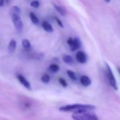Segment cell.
<instances>
[{"instance_id": "e0dca14e", "label": "cell", "mask_w": 120, "mask_h": 120, "mask_svg": "<svg viewBox=\"0 0 120 120\" xmlns=\"http://www.w3.org/2000/svg\"><path fill=\"white\" fill-rule=\"evenodd\" d=\"M11 11L12 14H16V15L20 16V14H21V9H20L18 7H16V6L13 7H12V9H11Z\"/></svg>"}, {"instance_id": "2e32d148", "label": "cell", "mask_w": 120, "mask_h": 120, "mask_svg": "<svg viewBox=\"0 0 120 120\" xmlns=\"http://www.w3.org/2000/svg\"><path fill=\"white\" fill-rule=\"evenodd\" d=\"M67 75H68V76L71 79V80H74V81H76V74L74 72V71H71V70H67Z\"/></svg>"}, {"instance_id": "277c9868", "label": "cell", "mask_w": 120, "mask_h": 120, "mask_svg": "<svg viewBox=\"0 0 120 120\" xmlns=\"http://www.w3.org/2000/svg\"><path fill=\"white\" fill-rule=\"evenodd\" d=\"M12 21L13 23L16 28V29L19 31L21 32L23 30V21L21 20V19L20 18V16L16 15V14H12Z\"/></svg>"}, {"instance_id": "6da1fadb", "label": "cell", "mask_w": 120, "mask_h": 120, "mask_svg": "<svg viewBox=\"0 0 120 120\" xmlns=\"http://www.w3.org/2000/svg\"><path fill=\"white\" fill-rule=\"evenodd\" d=\"M95 106L93 105H86V104H71L62 106L59 108L61 112H78L85 110H94Z\"/></svg>"}, {"instance_id": "7402d4cb", "label": "cell", "mask_w": 120, "mask_h": 120, "mask_svg": "<svg viewBox=\"0 0 120 120\" xmlns=\"http://www.w3.org/2000/svg\"><path fill=\"white\" fill-rule=\"evenodd\" d=\"M4 0H0V7H2L4 5Z\"/></svg>"}, {"instance_id": "ac0fdd59", "label": "cell", "mask_w": 120, "mask_h": 120, "mask_svg": "<svg viewBox=\"0 0 120 120\" xmlns=\"http://www.w3.org/2000/svg\"><path fill=\"white\" fill-rule=\"evenodd\" d=\"M41 81L42 83H48L50 81V77L49 75L47 74H44L42 77H41Z\"/></svg>"}, {"instance_id": "5b68a950", "label": "cell", "mask_w": 120, "mask_h": 120, "mask_svg": "<svg viewBox=\"0 0 120 120\" xmlns=\"http://www.w3.org/2000/svg\"><path fill=\"white\" fill-rule=\"evenodd\" d=\"M67 43L69 45V47L71 51L76 50L81 47V41L78 38H74L72 39L71 38H69L67 40Z\"/></svg>"}, {"instance_id": "52a82bcc", "label": "cell", "mask_w": 120, "mask_h": 120, "mask_svg": "<svg viewBox=\"0 0 120 120\" xmlns=\"http://www.w3.org/2000/svg\"><path fill=\"white\" fill-rule=\"evenodd\" d=\"M76 60L81 64H85L87 61V56L83 51H79L76 55Z\"/></svg>"}, {"instance_id": "7a4b0ae2", "label": "cell", "mask_w": 120, "mask_h": 120, "mask_svg": "<svg viewBox=\"0 0 120 120\" xmlns=\"http://www.w3.org/2000/svg\"><path fill=\"white\" fill-rule=\"evenodd\" d=\"M74 120H98V116L91 110L74 112L72 115Z\"/></svg>"}, {"instance_id": "3957f363", "label": "cell", "mask_w": 120, "mask_h": 120, "mask_svg": "<svg viewBox=\"0 0 120 120\" xmlns=\"http://www.w3.org/2000/svg\"><path fill=\"white\" fill-rule=\"evenodd\" d=\"M105 67H106V72H107V76L108 79V81L109 82L110 86L114 89V90H117L118 89V86H117V83H116V81L115 79V77L113 74V72L110 68V67L109 66L108 64H105Z\"/></svg>"}, {"instance_id": "8992f818", "label": "cell", "mask_w": 120, "mask_h": 120, "mask_svg": "<svg viewBox=\"0 0 120 120\" xmlns=\"http://www.w3.org/2000/svg\"><path fill=\"white\" fill-rule=\"evenodd\" d=\"M17 79L19 80V81L26 88H27L28 90H31V86H30V83H29V81L22 75L21 74H19L17 75Z\"/></svg>"}, {"instance_id": "ba28073f", "label": "cell", "mask_w": 120, "mask_h": 120, "mask_svg": "<svg viewBox=\"0 0 120 120\" xmlns=\"http://www.w3.org/2000/svg\"><path fill=\"white\" fill-rule=\"evenodd\" d=\"M80 82L81 83L85 86V87H88L91 84V80L90 79V78L87 76H82L80 79Z\"/></svg>"}, {"instance_id": "603a6c76", "label": "cell", "mask_w": 120, "mask_h": 120, "mask_svg": "<svg viewBox=\"0 0 120 120\" xmlns=\"http://www.w3.org/2000/svg\"><path fill=\"white\" fill-rule=\"evenodd\" d=\"M110 1H111V0H105V2H107V3L110 2Z\"/></svg>"}, {"instance_id": "8fae6325", "label": "cell", "mask_w": 120, "mask_h": 120, "mask_svg": "<svg viewBox=\"0 0 120 120\" xmlns=\"http://www.w3.org/2000/svg\"><path fill=\"white\" fill-rule=\"evenodd\" d=\"M54 9L57 11V12H59V14H61V15L63 16H66L67 11H66V10H65L62 7L54 4Z\"/></svg>"}, {"instance_id": "30bf717a", "label": "cell", "mask_w": 120, "mask_h": 120, "mask_svg": "<svg viewBox=\"0 0 120 120\" xmlns=\"http://www.w3.org/2000/svg\"><path fill=\"white\" fill-rule=\"evenodd\" d=\"M16 41L15 40H11L8 46V51L10 53H13L16 49Z\"/></svg>"}, {"instance_id": "d6986e66", "label": "cell", "mask_w": 120, "mask_h": 120, "mask_svg": "<svg viewBox=\"0 0 120 120\" xmlns=\"http://www.w3.org/2000/svg\"><path fill=\"white\" fill-rule=\"evenodd\" d=\"M30 6L33 8H38L40 7V2L38 0H34L30 3Z\"/></svg>"}, {"instance_id": "7c38bea8", "label": "cell", "mask_w": 120, "mask_h": 120, "mask_svg": "<svg viewBox=\"0 0 120 120\" xmlns=\"http://www.w3.org/2000/svg\"><path fill=\"white\" fill-rule=\"evenodd\" d=\"M62 59H63V61L66 64H71L74 62L73 58L71 56H69V55H64Z\"/></svg>"}, {"instance_id": "cb8c5ba5", "label": "cell", "mask_w": 120, "mask_h": 120, "mask_svg": "<svg viewBox=\"0 0 120 120\" xmlns=\"http://www.w3.org/2000/svg\"><path fill=\"white\" fill-rule=\"evenodd\" d=\"M117 71H118V72H119V74H120V68H117Z\"/></svg>"}, {"instance_id": "ffe728a7", "label": "cell", "mask_w": 120, "mask_h": 120, "mask_svg": "<svg viewBox=\"0 0 120 120\" xmlns=\"http://www.w3.org/2000/svg\"><path fill=\"white\" fill-rule=\"evenodd\" d=\"M59 82L60 84H61L62 86H63V87H64V88L67 87V81H66L65 79L60 78V79H59Z\"/></svg>"}, {"instance_id": "9c48e42d", "label": "cell", "mask_w": 120, "mask_h": 120, "mask_svg": "<svg viewBox=\"0 0 120 120\" xmlns=\"http://www.w3.org/2000/svg\"><path fill=\"white\" fill-rule=\"evenodd\" d=\"M42 27L44 29V30H45L47 33H52L54 31L52 26H51V24L49 23H48L46 21H44L42 23Z\"/></svg>"}, {"instance_id": "4fadbf2b", "label": "cell", "mask_w": 120, "mask_h": 120, "mask_svg": "<svg viewBox=\"0 0 120 120\" xmlns=\"http://www.w3.org/2000/svg\"><path fill=\"white\" fill-rule=\"evenodd\" d=\"M30 19L31 20V21L34 23V24H38L39 23V19L38 18V16L35 15V14H34L33 12H30L29 14Z\"/></svg>"}, {"instance_id": "44dd1931", "label": "cell", "mask_w": 120, "mask_h": 120, "mask_svg": "<svg viewBox=\"0 0 120 120\" xmlns=\"http://www.w3.org/2000/svg\"><path fill=\"white\" fill-rule=\"evenodd\" d=\"M55 19V20H56V23H57V24L61 27V28H64V25H63V23H62V22L60 21L58 18H56V17H55L54 18Z\"/></svg>"}, {"instance_id": "9a60e30c", "label": "cell", "mask_w": 120, "mask_h": 120, "mask_svg": "<svg viewBox=\"0 0 120 120\" xmlns=\"http://www.w3.org/2000/svg\"><path fill=\"white\" fill-rule=\"evenodd\" d=\"M22 45H23V47L25 49H30V47H31L30 42L29 40H27V39L23 40V41H22Z\"/></svg>"}, {"instance_id": "5bb4252c", "label": "cell", "mask_w": 120, "mask_h": 120, "mask_svg": "<svg viewBox=\"0 0 120 120\" xmlns=\"http://www.w3.org/2000/svg\"><path fill=\"white\" fill-rule=\"evenodd\" d=\"M49 69L51 72L52 73H56L57 71H59V67L56 64H51L49 67Z\"/></svg>"}]
</instances>
